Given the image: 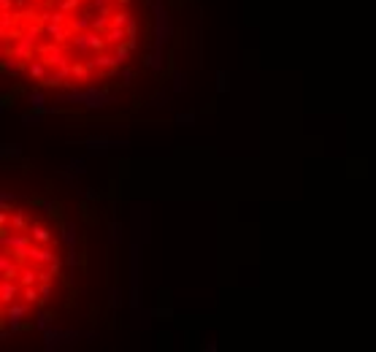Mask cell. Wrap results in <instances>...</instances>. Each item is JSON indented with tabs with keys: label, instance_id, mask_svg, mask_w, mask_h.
Masks as SVG:
<instances>
[{
	"label": "cell",
	"instance_id": "6da1fadb",
	"mask_svg": "<svg viewBox=\"0 0 376 352\" xmlns=\"http://www.w3.org/2000/svg\"><path fill=\"white\" fill-rule=\"evenodd\" d=\"M30 306L33 303H27V301H14V303H9L6 306V311H3V320H6V328H9L11 333H19V331H27L30 325H25L22 320H25L27 315H30Z\"/></svg>",
	"mask_w": 376,
	"mask_h": 352
},
{
	"label": "cell",
	"instance_id": "7a4b0ae2",
	"mask_svg": "<svg viewBox=\"0 0 376 352\" xmlns=\"http://www.w3.org/2000/svg\"><path fill=\"white\" fill-rule=\"evenodd\" d=\"M62 98H73V100H79V103L90 106V108H103L108 100H111L106 92H98L95 87H90V90H84V92H76V90H73L70 95H62Z\"/></svg>",
	"mask_w": 376,
	"mask_h": 352
},
{
	"label": "cell",
	"instance_id": "3957f363",
	"mask_svg": "<svg viewBox=\"0 0 376 352\" xmlns=\"http://www.w3.org/2000/svg\"><path fill=\"white\" fill-rule=\"evenodd\" d=\"M22 298V285L17 279H0V303L9 306V303Z\"/></svg>",
	"mask_w": 376,
	"mask_h": 352
},
{
	"label": "cell",
	"instance_id": "277c9868",
	"mask_svg": "<svg viewBox=\"0 0 376 352\" xmlns=\"http://www.w3.org/2000/svg\"><path fill=\"white\" fill-rule=\"evenodd\" d=\"M154 11H157V41H154V49H162V44L171 38V25H168V11L162 9L160 3H154Z\"/></svg>",
	"mask_w": 376,
	"mask_h": 352
},
{
	"label": "cell",
	"instance_id": "5b68a950",
	"mask_svg": "<svg viewBox=\"0 0 376 352\" xmlns=\"http://www.w3.org/2000/svg\"><path fill=\"white\" fill-rule=\"evenodd\" d=\"M44 35H49L54 44H68V38L73 35V27H65V25H57V22H49V25H44Z\"/></svg>",
	"mask_w": 376,
	"mask_h": 352
},
{
	"label": "cell",
	"instance_id": "8992f818",
	"mask_svg": "<svg viewBox=\"0 0 376 352\" xmlns=\"http://www.w3.org/2000/svg\"><path fill=\"white\" fill-rule=\"evenodd\" d=\"M19 273H22V263L17 257L11 260L9 255H0V277L3 279H19Z\"/></svg>",
	"mask_w": 376,
	"mask_h": 352
},
{
	"label": "cell",
	"instance_id": "52a82bcc",
	"mask_svg": "<svg viewBox=\"0 0 376 352\" xmlns=\"http://www.w3.org/2000/svg\"><path fill=\"white\" fill-rule=\"evenodd\" d=\"M54 257H57V255H54L52 249H49V244H35V241L30 244V260H33V263L49 265V263L54 260Z\"/></svg>",
	"mask_w": 376,
	"mask_h": 352
},
{
	"label": "cell",
	"instance_id": "ba28073f",
	"mask_svg": "<svg viewBox=\"0 0 376 352\" xmlns=\"http://www.w3.org/2000/svg\"><path fill=\"white\" fill-rule=\"evenodd\" d=\"M87 62H90V68H92V70H100V73H103V70L116 68V57H114V54H106V52H98L95 57L87 60Z\"/></svg>",
	"mask_w": 376,
	"mask_h": 352
},
{
	"label": "cell",
	"instance_id": "9c48e42d",
	"mask_svg": "<svg viewBox=\"0 0 376 352\" xmlns=\"http://www.w3.org/2000/svg\"><path fill=\"white\" fill-rule=\"evenodd\" d=\"M30 228H33V222H30L27 211H22V209H14V211H11V230L30 233Z\"/></svg>",
	"mask_w": 376,
	"mask_h": 352
},
{
	"label": "cell",
	"instance_id": "30bf717a",
	"mask_svg": "<svg viewBox=\"0 0 376 352\" xmlns=\"http://www.w3.org/2000/svg\"><path fill=\"white\" fill-rule=\"evenodd\" d=\"M25 73L30 76V79H35V82H41L46 73H49V65L38 57V60H30V62H25Z\"/></svg>",
	"mask_w": 376,
	"mask_h": 352
},
{
	"label": "cell",
	"instance_id": "8fae6325",
	"mask_svg": "<svg viewBox=\"0 0 376 352\" xmlns=\"http://www.w3.org/2000/svg\"><path fill=\"white\" fill-rule=\"evenodd\" d=\"M30 236H33L35 244H52V241H54L52 230L44 228V225H38V222H33V228H30Z\"/></svg>",
	"mask_w": 376,
	"mask_h": 352
},
{
	"label": "cell",
	"instance_id": "7c38bea8",
	"mask_svg": "<svg viewBox=\"0 0 376 352\" xmlns=\"http://www.w3.org/2000/svg\"><path fill=\"white\" fill-rule=\"evenodd\" d=\"M90 73H92L90 62H73L70 65V79H76V82H87Z\"/></svg>",
	"mask_w": 376,
	"mask_h": 352
},
{
	"label": "cell",
	"instance_id": "4fadbf2b",
	"mask_svg": "<svg viewBox=\"0 0 376 352\" xmlns=\"http://www.w3.org/2000/svg\"><path fill=\"white\" fill-rule=\"evenodd\" d=\"M103 35H106V41H108V44H114V46H119V44L128 41V30H124V27H114V25L108 27Z\"/></svg>",
	"mask_w": 376,
	"mask_h": 352
},
{
	"label": "cell",
	"instance_id": "5bb4252c",
	"mask_svg": "<svg viewBox=\"0 0 376 352\" xmlns=\"http://www.w3.org/2000/svg\"><path fill=\"white\" fill-rule=\"evenodd\" d=\"M19 285L22 287H30V285H38L41 282V271H35V268H22V273H19Z\"/></svg>",
	"mask_w": 376,
	"mask_h": 352
},
{
	"label": "cell",
	"instance_id": "9a60e30c",
	"mask_svg": "<svg viewBox=\"0 0 376 352\" xmlns=\"http://www.w3.org/2000/svg\"><path fill=\"white\" fill-rule=\"evenodd\" d=\"M92 14H79L73 22H70V27H73V33H84V30H92Z\"/></svg>",
	"mask_w": 376,
	"mask_h": 352
},
{
	"label": "cell",
	"instance_id": "2e32d148",
	"mask_svg": "<svg viewBox=\"0 0 376 352\" xmlns=\"http://www.w3.org/2000/svg\"><path fill=\"white\" fill-rule=\"evenodd\" d=\"M27 100H30V106H33L35 111H44V114H49V108H44L46 98H44V92H41V90H30V92H27Z\"/></svg>",
	"mask_w": 376,
	"mask_h": 352
},
{
	"label": "cell",
	"instance_id": "e0dca14e",
	"mask_svg": "<svg viewBox=\"0 0 376 352\" xmlns=\"http://www.w3.org/2000/svg\"><path fill=\"white\" fill-rule=\"evenodd\" d=\"M19 70H25V62H22V60H17V57H6L3 60V73L19 76Z\"/></svg>",
	"mask_w": 376,
	"mask_h": 352
},
{
	"label": "cell",
	"instance_id": "ac0fdd59",
	"mask_svg": "<svg viewBox=\"0 0 376 352\" xmlns=\"http://www.w3.org/2000/svg\"><path fill=\"white\" fill-rule=\"evenodd\" d=\"M19 22L17 11H0V30H11Z\"/></svg>",
	"mask_w": 376,
	"mask_h": 352
},
{
	"label": "cell",
	"instance_id": "d6986e66",
	"mask_svg": "<svg viewBox=\"0 0 376 352\" xmlns=\"http://www.w3.org/2000/svg\"><path fill=\"white\" fill-rule=\"evenodd\" d=\"M22 301H27V303H38V301H41V290H38V285L22 287Z\"/></svg>",
	"mask_w": 376,
	"mask_h": 352
},
{
	"label": "cell",
	"instance_id": "ffe728a7",
	"mask_svg": "<svg viewBox=\"0 0 376 352\" xmlns=\"http://www.w3.org/2000/svg\"><path fill=\"white\" fill-rule=\"evenodd\" d=\"M130 11H124V9H116L114 11V17H111V25L114 27H128V22H130Z\"/></svg>",
	"mask_w": 376,
	"mask_h": 352
},
{
	"label": "cell",
	"instance_id": "44dd1931",
	"mask_svg": "<svg viewBox=\"0 0 376 352\" xmlns=\"http://www.w3.org/2000/svg\"><path fill=\"white\" fill-rule=\"evenodd\" d=\"M108 27H111V17H95L92 19V30H95V33H106Z\"/></svg>",
	"mask_w": 376,
	"mask_h": 352
},
{
	"label": "cell",
	"instance_id": "7402d4cb",
	"mask_svg": "<svg viewBox=\"0 0 376 352\" xmlns=\"http://www.w3.org/2000/svg\"><path fill=\"white\" fill-rule=\"evenodd\" d=\"M114 57H116V68H119V65H124V62H128V57H130V49H128V44H119V46H116Z\"/></svg>",
	"mask_w": 376,
	"mask_h": 352
},
{
	"label": "cell",
	"instance_id": "603a6c76",
	"mask_svg": "<svg viewBox=\"0 0 376 352\" xmlns=\"http://www.w3.org/2000/svg\"><path fill=\"white\" fill-rule=\"evenodd\" d=\"M81 3H84V0H60V9L65 14H76L81 9Z\"/></svg>",
	"mask_w": 376,
	"mask_h": 352
},
{
	"label": "cell",
	"instance_id": "cb8c5ba5",
	"mask_svg": "<svg viewBox=\"0 0 376 352\" xmlns=\"http://www.w3.org/2000/svg\"><path fill=\"white\" fill-rule=\"evenodd\" d=\"M38 290H41V301H38V306H44V303L52 298V282H38Z\"/></svg>",
	"mask_w": 376,
	"mask_h": 352
},
{
	"label": "cell",
	"instance_id": "d4e9b609",
	"mask_svg": "<svg viewBox=\"0 0 376 352\" xmlns=\"http://www.w3.org/2000/svg\"><path fill=\"white\" fill-rule=\"evenodd\" d=\"M54 320H57V317L49 315V311H38V328H41V331H46V328H49Z\"/></svg>",
	"mask_w": 376,
	"mask_h": 352
},
{
	"label": "cell",
	"instance_id": "484cf974",
	"mask_svg": "<svg viewBox=\"0 0 376 352\" xmlns=\"http://www.w3.org/2000/svg\"><path fill=\"white\" fill-rule=\"evenodd\" d=\"M41 35H44V27H41V25H35V27H27V30H25V35H22V38H27V41H33V44H35Z\"/></svg>",
	"mask_w": 376,
	"mask_h": 352
},
{
	"label": "cell",
	"instance_id": "4316f807",
	"mask_svg": "<svg viewBox=\"0 0 376 352\" xmlns=\"http://www.w3.org/2000/svg\"><path fill=\"white\" fill-rule=\"evenodd\" d=\"M11 203H14V192H9V190H3V192H0V209L11 211Z\"/></svg>",
	"mask_w": 376,
	"mask_h": 352
},
{
	"label": "cell",
	"instance_id": "83f0119b",
	"mask_svg": "<svg viewBox=\"0 0 376 352\" xmlns=\"http://www.w3.org/2000/svg\"><path fill=\"white\" fill-rule=\"evenodd\" d=\"M62 239H65V244H68V247H76V228H73V225H68V228H65Z\"/></svg>",
	"mask_w": 376,
	"mask_h": 352
},
{
	"label": "cell",
	"instance_id": "f1b7e54d",
	"mask_svg": "<svg viewBox=\"0 0 376 352\" xmlns=\"http://www.w3.org/2000/svg\"><path fill=\"white\" fill-rule=\"evenodd\" d=\"M225 90H228V73L219 70V73H217V92H225Z\"/></svg>",
	"mask_w": 376,
	"mask_h": 352
},
{
	"label": "cell",
	"instance_id": "f546056e",
	"mask_svg": "<svg viewBox=\"0 0 376 352\" xmlns=\"http://www.w3.org/2000/svg\"><path fill=\"white\" fill-rule=\"evenodd\" d=\"M44 209H46V214H49V217H57L60 214V203L57 201H46Z\"/></svg>",
	"mask_w": 376,
	"mask_h": 352
},
{
	"label": "cell",
	"instance_id": "4dcf8cb0",
	"mask_svg": "<svg viewBox=\"0 0 376 352\" xmlns=\"http://www.w3.org/2000/svg\"><path fill=\"white\" fill-rule=\"evenodd\" d=\"M95 11L100 14V17H114V9H111V3H98V6H95Z\"/></svg>",
	"mask_w": 376,
	"mask_h": 352
},
{
	"label": "cell",
	"instance_id": "1f68e13d",
	"mask_svg": "<svg viewBox=\"0 0 376 352\" xmlns=\"http://www.w3.org/2000/svg\"><path fill=\"white\" fill-rule=\"evenodd\" d=\"M146 65H149V68H154V70H160V68H162V60H160V54H152V57L146 60Z\"/></svg>",
	"mask_w": 376,
	"mask_h": 352
},
{
	"label": "cell",
	"instance_id": "d6a6232c",
	"mask_svg": "<svg viewBox=\"0 0 376 352\" xmlns=\"http://www.w3.org/2000/svg\"><path fill=\"white\" fill-rule=\"evenodd\" d=\"M46 268H49V271L54 273V277H57V273L62 271V260H60V257H54V260H52L49 265H46Z\"/></svg>",
	"mask_w": 376,
	"mask_h": 352
},
{
	"label": "cell",
	"instance_id": "836d02e7",
	"mask_svg": "<svg viewBox=\"0 0 376 352\" xmlns=\"http://www.w3.org/2000/svg\"><path fill=\"white\" fill-rule=\"evenodd\" d=\"M124 30H128V38H136V35H138V22H136V19H130Z\"/></svg>",
	"mask_w": 376,
	"mask_h": 352
},
{
	"label": "cell",
	"instance_id": "e575fe53",
	"mask_svg": "<svg viewBox=\"0 0 376 352\" xmlns=\"http://www.w3.org/2000/svg\"><path fill=\"white\" fill-rule=\"evenodd\" d=\"M17 9V0H0V11H14Z\"/></svg>",
	"mask_w": 376,
	"mask_h": 352
},
{
	"label": "cell",
	"instance_id": "d590c367",
	"mask_svg": "<svg viewBox=\"0 0 376 352\" xmlns=\"http://www.w3.org/2000/svg\"><path fill=\"white\" fill-rule=\"evenodd\" d=\"M41 116H44V111H35V114H25V122L30 125V122H33V125H38V122H41Z\"/></svg>",
	"mask_w": 376,
	"mask_h": 352
},
{
	"label": "cell",
	"instance_id": "8d00e7d4",
	"mask_svg": "<svg viewBox=\"0 0 376 352\" xmlns=\"http://www.w3.org/2000/svg\"><path fill=\"white\" fill-rule=\"evenodd\" d=\"M176 120L182 122V125H192V122H195V116H192V114H179Z\"/></svg>",
	"mask_w": 376,
	"mask_h": 352
},
{
	"label": "cell",
	"instance_id": "74e56055",
	"mask_svg": "<svg viewBox=\"0 0 376 352\" xmlns=\"http://www.w3.org/2000/svg\"><path fill=\"white\" fill-rule=\"evenodd\" d=\"M184 82H187L184 76H182V73H176V79H174V90H184Z\"/></svg>",
	"mask_w": 376,
	"mask_h": 352
},
{
	"label": "cell",
	"instance_id": "f35d334b",
	"mask_svg": "<svg viewBox=\"0 0 376 352\" xmlns=\"http://www.w3.org/2000/svg\"><path fill=\"white\" fill-rule=\"evenodd\" d=\"M68 265H79V257H76V249L70 247V252H68Z\"/></svg>",
	"mask_w": 376,
	"mask_h": 352
},
{
	"label": "cell",
	"instance_id": "ab89813d",
	"mask_svg": "<svg viewBox=\"0 0 376 352\" xmlns=\"http://www.w3.org/2000/svg\"><path fill=\"white\" fill-rule=\"evenodd\" d=\"M122 79H124V84H130V82H133V70H124Z\"/></svg>",
	"mask_w": 376,
	"mask_h": 352
},
{
	"label": "cell",
	"instance_id": "60d3db41",
	"mask_svg": "<svg viewBox=\"0 0 376 352\" xmlns=\"http://www.w3.org/2000/svg\"><path fill=\"white\" fill-rule=\"evenodd\" d=\"M98 3H116V0H92V6H98Z\"/></svg>",
	"mask_w": 376,
	"mask_h": 352
},
{
	"label": "cell",
	"instance_id": "b9f144b4",
	"mask_svg": "<svg viewBox=\"0 0 376 352\" xmlns=\"http://www.w3.org/2000/svg\"><path fill=\"white\" fill-rule=\"evenodd\" d=\"M116 3H119V6H128V3H130V0H116Z\"/></svg>",
	"mask_w": 376,
	"mask_h": 352
},
{
	"label": "cell",
	"instance_id": "7bdbcfd3",
	"mask_svg": "<svg viewBox=\"0 0 376 352\" xmlns=\"http://www.w3.org/2000/svg\"><path fill=\"white\" fill-rule=\"evenodd\" d=\"M30 3H33V6H38V3H44V0H30Z\"/></svg>",
	"mask_w": 376,
	"mask_h": 352
}]
</instances>
